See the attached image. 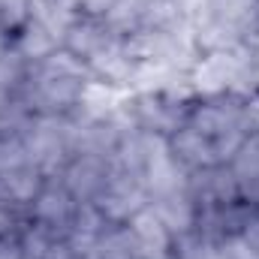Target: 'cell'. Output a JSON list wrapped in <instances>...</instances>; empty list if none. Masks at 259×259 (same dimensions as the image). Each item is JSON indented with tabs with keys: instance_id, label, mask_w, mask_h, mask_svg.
Segmentation results:
<instances>
[{
	"instance_id": "11",
	"label": "cell",
	"mask_w": 259,
	"mask_h": 259,
	"mask_svg": "<svg viewBox=\"0 0 259 259\" xmlns=\"http://www.w3.org/2000/svg\"><path fill=\"white\" fill-rule=\"evenodd\" d=\"M130 100H133L130 88H118V84L91 78L84 84L78 112H81V118H115V115H121L130 106Z\"/></svg>"
},
{
	"instance_id": "16",
	"label": "cell",
	"mask_w": 259,
	"mask_h": 259,
	"mask_svg": "<svg viewBox=\"0 0 259 259\" xmlns=\"http://www.w3.org/2000/svg\"><path fill=\"white\" fill-rule=\"evenodd\" d=\"M0 259H24L21 238L18 235H12V232H3L0 235Z\"/></svg>"
},
{
	"instance_id": "9",
	"label": "cell",
	"mask_w": 259,
	"mask_h": 259,
	"mask_svg": "<svg viewBox=\"0 0 259 259\" xmlns=\"http://www.w3.org/2000/svg\"><path fill=\"white\" fill-rule=\"evenodd\" d=\"M46 181H49V178H46L36 166H30V163L15 166V169H6V172H0V202H3L9 211H15V208H30V202L36 199V193L42 190Z\"/></svg>"
},
{
	"instance_id": "3",
	"label": "cell",
	"mask_w": 259,
	"mask_h": 259,
	"mask_svg": "<svg viewBox=\"0 0 259 259\" xmlns=\"http://www.w3.org/2000/svg\"><path fill=\"white\" fill-rule=\"evenodd\" d=\"M94 205L100 208V214L106 217L109 226H124V223H130L142 208H148V190H145L142 178L112 169V175H109L103 193L97 196Z\"/></svg>"
},
{
	"instance_id": "7",
	"label": "cell",
	"mask_w": 259,
	"mask_h": 259,
	"mask_svg": "<svg viewBox=\"0 0 259 259\" xmlns=\"http://www.w3.org/2000/svg\"><path fill=\"white\" fill-rule=\"evenodd\" d=\"M115 39V33L109 30V24L103 18H88V15H78L75 24L64 33V42L61 49L69 52L72 58H78L81 64H88L100 49H106L109 42Z\"/></svg>"
},
{
	"instance_id": "5",
	"label": "cell",
	"mask_w": 259,
	"mask_h": 259,
	"mask_svg": "<svg viewBox=\"0 0 259 259\" xmlns=\"http://www.w3.org/2000/svg\"><path fill=\"white\" fill-rule=\"evenodd\" d=\"M124 235H127L136 259H172L175 235L166 229V223L157 217L151 205L142 208L130 223H124Z\"/></svg>"
},
{
	"instance_id": "17",
	"label": "cell",
	"mask_w": 259,
	"mask_h": 259,
	"mask_svg": "<svg viewBox=\"0 0 259 259\" xmlns=\"http://www.w3.org/2000/svg\"><path fill=\"white\" fill-rule=\"evenodd\" d=\"M42 259H72V250H69L66 238H58V241L46 250V256H42Z\"/></svg>"
},
{
	"instance_id": "15",
	"label": "cell",
	"mask_w": 259,
	"mask_h": 259,
	"mask_svg": "<svg viewBox=\"0 0 259 259\" xmlns=\"http://www.w3.org/2000/svg\"><path fill=\"white\" fill-rule=\"evenodd\" d=\"M75 3H78L81 15H88V18H106L118 0H75Z\"/></svg>"
},
{
	"instance_id": "8",
	"label": "cell",
	"mask_w": 259,
	"mask_h": 259,
	"mask_svg": "<svg viewBox=\"0 0 259 259\" xmlns=\"http://www.w3.org/2000/svg\"><path fill=\"white\" fill-rule=\"evenodd\" d=\"M136 61L130 58L127 46L121 36H115L106 49H100L91 61H88V69L94 78L100 81H109V84H118V88H130L133 84V75H136Z\"/></svg>"
},
{
	"instance_id": "4",
	"label": "cell",
	"mask_w": 259,
	"mask_h": 259,
	"mask_svg": "<svg viewBox=\"0 0 259 259\" xmlns=\"http://www.w3.org/2000/svg\"><path fill=\"white\" fill-rule=\"evenodd\" d=\"M75 208H78V202L61 184V178H49L42 184V190L36 193V199L30 202V223L42 226L55 238H66L72 229Z\"/></svg>"
},
{
	"instance_id": "14",
	"label": "cell",
	"mask_w": 259,
	"mask_h": 259,
	"mask_svg": "<svg viewBox=\"0 0 259 259\" xmlns=\"http://www.w3.org/2000/svg\"><path fill=\"white\" fill-rule=\"evenodd\" d=\"M24 163H30V160H27V148H24L21 130L0 133V172L15 169V166H24Z\"/></svg>"
},
{
	"instance_id": "1",
	"label": "cell",
	"mask_w": 259,
	"mask_h": 259,
	"mask_svg": "<svg viewBox=\"0 0 259 259\" xmlns=\"http://www.w3.org/2000/svg\"><path fill=\"white\" fill-rule=\"evenodd\" d=\"M91 69L72 58L69 52L58 49L42 64L30 66V75L24 81V106L33 109V115H69L78 112L84 84L91 81Z\"/></svg>"
},
{
	"instance_id": "10",
	"label": "cell",
	"mask_w": 259,
	"mask_h": 259,
	"mask_svg": "<svg viewBox=\"0 0 259 259\" xmlns=\"http://www.w3.org/2000/svg\"><path fill=\"white\" fill-rule=\"evenodd\" d=\"M148 205L157 211V217L166 223V229L175 235V241H178V238L193 235L196 223H199V205H196V199H193L190 190H184V193H172V196H160V199H151Z\"/></svg>"
},
{
	"instance_id": "19",
	"label": "cell",
	"mask_w": 259,
	"mask_h": 259,
	"mask_svg": "<svg viewBox=\"0 0 259 259\" xmlns=\"http://www.w3.org/2000/svg\"><path fill=\"white\" fill-rule=\"evenodd\" d=\"M256 139H259V133H256Z\"/></svg>"
},
{
	"instance_id": "2",
	"label": "cell",
	"mask_w": 259,
	"mask_h": 259,
	"mask_svg": "<svg viewBox=\"0 0 259 259\" xmlns=\"http://www.w3.org/2000/svg\"><path fill=\"white\" fill-rule=\"evenodd\" d=\"M21 139L30 166L46 178H58L75 154V121L69 115H30Z\"/></svg>"
},
{
	"instance_id": "12",
	"label": "cell",
	"mask_w": 259,
	"mask_h": 259,
	"mask_svg": "<svg viewBox=\"0 0 259 259\" xmlns=\"http://www.w3.org/2000/svg\"><path fill=\"white\" fill-rule=\"evenodd\" d=\"M12 49H15L30 66H36V64H42L46 58H52V55L61 49V39H58L52 30H46L39 21L30 18L27 24H21V27L15 30Z\"/></svg>"
},
{
	"instance_id": "13",
	"label": "cell",
	"mask_w": 259,
	"mask_h": 259,
	"mask_svg": "<svg viewBox=\"0 0 259 259\" xmlns=\"http://www.w3.org/2000/svg\"><path fill=\"white\" fill-rule=\"evenodd\" d=\"M78 3L75 0H30V18L39 21L46 30H52L61 42H64V33L75 24L78 18Z\"/></svg>"
},
{
	"instance_id": "18",
	"label": "cell",
	"mask_w": 259,
	"mask_h": 259,
	"mask_svg": "<svg viewBox=\"0 0 259 259\" xmlns=\"http://www.w3.org/2000/svg\"><path fill=\"white\" fill-rule=\"evenodd\" d=\"M9 49H12V39H9V30H3L0 27V61L9 55Z\"/></svg>"
},
{
	"instance_id": "6",
	"label": "cell",
	"mask_w": 259,
	"mask_h": 259,
	"mask_svg": "<svg viewBox=\"0 0 259 259\" xmlns=\"http://www.w3.org/2000/svg\"><path fill=\"white\" fill-rule=\"evenodd\" d=\"M109 175H112V160L109 157L72 154V160L66 163V169L58 178L72 193L75 202H97V196L103 193V187L109 181Z\"/></svg>"
}]
</instances>
